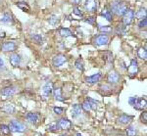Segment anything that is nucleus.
<instances>
[{"mask_svg":"<svg viewBox=\"0 0 147 136\" xmlns=\"http://www.w3.org/2000/svg\"><path fill=\"white\" fill-rule=\"evenodd\" d=\"M111 12L115 13L117 16H124L125 12L129 10V7L125 2L120 1V0H116L111 3Z\"/></svg>","mask_w":147,"mask_h":136,"instance_id":"nucleus-1","label":"nucleus"},{"mask_svg":"<svg viewBox=\"0 0 147 136\" xmlns=\"http://www.w3.org/2000/svg\"><path fill=\"white\" fill-rule=\"evenodd\" d=\"M8 126H9V128H10V131H12V132L23 133L27 130V126L24 125L23 123L19 121L18 120H12L10 121V125Z\"/></svg>","mask_w":147,"mask_h":136,"instance_id":"nucleus-2","label":"nucleus"},{"mask_svg":"<svg viewBox=\"0 0 147 136\" xmlns=\"http://www.w3.org/2000/svg\"><path fill=\"white\" fill-rule=\"evenodd\" d=\"M18 91H19V88L17 86L11 85V86L2 88V89L0 90V95H1L3 98H9V97H12L13 95H15Z\"/></svg>","mask_w":147,"mask_h":136,"instance_id":"nucleus-3","label":"nucleus"},{"mask_svg":"<svg viewBox=\"0 0 147 136\" xmlns=\"http://www.w3.org/2000/svg\"><path fill=\"white\" fill-rule=\"evenodd\" d=\"M52 92H53V84H52V82H46L41 88V97L43 99H47L52 94Z\"/></svg>","mask_w":147,"mask_h":136,"instance_id":"nucleus-4","label":"nucleus"},{"mask_svg":"<svg viewBox=\"0 0 147 136\" xmlns=\"http://www.w3.org/2000/svg\"><path fill=\"white\" fill-rule=\"evenodd\" d=\"M85 11L89 13H94L98 9V0H86L84 3Z\"/></svg>","mask_w":147,"mask_h":136,"instance_id":"nucleus-5","label":"nucleus"},{"mask_svg":"<svg viewBox=\"0 0 147 136\" xmlns=\"http://www.w3.org/2000/svg\"><path fill=\"white\" fill-rule=\"evenodd\" d=\"M134 19V11L132 9H129V10L125 12V15L123 16V23H124L125 27H127V26L131 25Z\"/></svg>","mask_w":147,"mask_h":136,"instance_id":"nucleus-6","label":"nucleus"},{"mask_svg":"<svg viewBox=\"0 0 147 136\" xmlns=\"http://www.w3.org/2000/svg\"><path fill=\"white\" fill-rule=\"evenodd\" d=\"M67 61H68V58L65 56V55H64V54H58V55H56V56L54 57L53 61H52V62H53V66L54 67L59 68V67L63 66Z\"/></svg>","mask_w":147,"mask_h":136,"instance_id":"nucleus-7","label":"nucleus"},{"mask_svg":"<svg viewBox=\"0 0 147 136\" xmlns=\"http://www.w3.org/2000/svg\"><path fill=\"white\" fill-rule=\"evenodd\" d=\"M17 49V43L14 41H7L1 44V50L3 52H14Z\"/></svg>","mask_w":147,"mask_h":136,"instance_id":"nucleus-8","label":"nucleus"},{"mask_svg":"<svg viewBox=\"0 0 147 136\" xmlns=\"http://www.w3.org/2000/svg\"><path fill=\"white\" fill-rule=\"evenodd\" d=\"M127 71H129V75L130 77L136 75V73H138V63H137L136 59H131L130 65L129 66V69H127Z\"/></svg>","mask_w":147,"mask_h":136,"instance_id":"nucleus-9","label":"nucleus"},{"mask_svg":"<svg viewBox=\"0 0 147 136\" xmlns=\"http://www.w3.org/2000/svg\"><path fill=\"white\" fill-rule=\"evenodd\" d=\"M57 125H58L59 129L68 130L72 127V123H71V121H69L68 118H61L60 120H58V121H57Z\"/></svg>","mask_w":147,"mask_h":136,"instance_id":"nucleus-10","label":"nucleus"},{"mask_svg":"<svg viewBox=\"0 0 147 136\" xmlns=\"http://www.w3.org/2000/svg\"><path fill=\"white\" fill-rule=\"evenodd\" d=\"M109 42V37L106 34H99L94 38V43L96 46H103L107 45Z\"/></svg>","mask_w":147,"mask_h":136,"instance_id":"nucleus-11","label":"nucleus"},{"mask_svg":"<svg viewBox=\"0 0 147 136\" xmlns=\"http://www.w3.org/2000/svg\"><path fill=\"white\" fill-rule=\"evenodd\" d=\"M120 79H121V75L115 71H110L107 75V81L109 83H111V84H116V83L120 81Z\"/></svg>","mask_w":147,"mask_h":136,"instance_id":"nucleus-12","label":"nucleus"},{"mask_svg":"<svg viewBox=\"0 0 147 136\" xmlns=\"http://www.w3.org/2000/svg\"><path fill=\"white\" fill-rule=\"evenodd\" d=\"M26 118H27L28 123L36 125L40 121V114L38 113H28L26 114Z\"/></svg>","mask_w":147,"mask_h":136,"instance_id":"nucleus-13","label":"nucleus"},{"mask_svg":"<svg viewBox=\"0 0 147 136\" xmlns=\"http://www.w3.org/2000/svg\"><path fill=\"white\" fill-rule=\"evenodd\" d=\"M9 60H10V64L13 67H19L21 65V62H22V58H21V56L17 53H13L10 55V57H9Z\"/></svg>","mask_w":147,"mask_h":136,"instance_id":"nucleus-14","label":"nucleus"},{"mask_svg":"<svg viewBox=\"0 0 147 136\" xmlns=\"http://www.w3.org/2000/svg\"><path fill=\"white\" fill-rule=\"evenodd\" d=\"M0 111L3 112V113H5V114H12L16 112V107L14 106L13 104L8 103V104H5V105H2V106L0 107Z\"/></svg>","mask_w":147,"mask_h":136,"instance_id":"nucleus-15","label":"nucleus"},{"mask_svg":"<svg viewBox=\"0 0 147 136\" xmlns=\"http://www.w3.org/2000/svg\"><path fill=\"white\" fill-rule=\"evenodd\" d=\"M102 78V73H97L95 75H90V76H87L85 78V81L88 84H94V83H97L100 81V79Z\"/></svg>","mask_w":147,"mask_h":136,"instance_id":"nucleus-16","label":"nucleus"},{"mask_svg":"<svg viewBox=\"0 0 147 136\" xmlns=\"http://www.w3.org/2000/svg\"><path fill=\"white\" fill-rule=\"evenodd\" d=\"M132 120H134V116L123 114H121L119 118H118V123H119L120 125H129V123H131Z\"/></svg>","mask_w":147,"mask_h":136,"instance_id":"nucleus-17","label":"nucleus"},{"mask_svg":"<svg viewBox=\"0 0 147 136\" xmlns=\"http://www.w3.org/2000/svg\"><path fill=\"white\" fill-rule=\"evenodd\" d=\"M13 23H14L13 17L9 13L3 14V16L0 19V24H2V25H12Z\"/></svg>","mask_w":147,"mask_h":136,"instance_id":"nucleus-18","label":"nucleus"},{"mask_svg":"<svg viewBox=\"0 0 147 136\" xmlns=\"http://www.w3.org/2000/svg\"><path fill=\"white\" fill-rule=\"evenodd\" d=\"M82 106L79 104H75L73 105V108H72V116L74 118H77L79 116H82Z\"/></svg>","mask_w":147,"mask_h":136,"instance_id":"nucleus-19","label":"nucleus"},{"mask_svg":"<svg viewBox=\"0 0 147 136\" xmlns=\"http://www.w3.org/2000/svg\"><path fill=\"white\" fill-rule=\"evenodd\" d=\"M101 16H103L104 18L106 19V20L109 21V22H112V20H113L112 12H111V10L108 8V7H105V8H104L103 10H102V12H101Z\"/></svg>","mask_w":147,"mask_h":136,"instance_id":"nucleus-20","label":"nucleus"},{"mask_svg":"<svg viewBox=\"0 0 147 136\" xmlns=\"http://www.w3.org/2000/svg\"><path fill=\"white\" fill-rule=\"evenodd\" d=\"M52 93L54 94V97L57 101H65V97H64L61 88H55V89H53Z\"/></svg>","mask_w":147,"mask_h":136,"instance_id":"nucleus-21","label":"nucleus"},{"mask_svg":"<svg viewBox=\"0 0 147 136\" xmlns=\"http://www.w3.org/2000/svg\"><path fill=\"white\" fill-rule=\"evenodd\" d=\"M146 99L145 98H140V99H137V102L136 104L134 105V108L136 110H143V109H146Z\"/></svg>","mask_w":147,"mask_h":136,"instance_id":"nucleus-22","label":"nucleus"},{"mask_svg":"<svg viewBox=\"0 0 147 136\" xmlns=\"http://www.w3.org/2000/svg\"><path fill=\"white\" fill-rule=\"evenodd\" d=\"M137 56H138L140 59H142V60H146L147 52H146L145 47H139L138 50H137Z\"/></svg>","mask_w":147,"mask_h":136,"instance_id":"nucleus-23","label":"nucleus"},{"mask_svg":"<svg viewBox=\"0 0 147 136\" xmlns=\"http://www.w3.org/2000/svg\"><path fill=\"white\" fill-rule=\"evenodd\" d=\"M127 136H136L137 135V128L134 125H129L127 128Z\"/></svg>","mask_w":147,"mask_h":136,"instance_id":"nucleus-24","label":"nucleus"},{"mask_svg":"<svg viewBox=\"0 0 147 136\" xmlns=\"http://www.w3.org/2000/svg\"><path fill=\"white\" fill-rule=\"evenodd\" d=\"M92 107H93V105H92L87 99L84 100V101L82 102V109L84 110V111H85V112H89L92 109Z\"/></svg>","mask_w":147,"mask_h":136,"instance_id":"nucleus-25","label":"nucleus"},{"mask_svg":"<svg viewBox=\"0 0 147 136\" xmlns=\"http://www.w3.org/2000/svg\"><path fill=\"white\" fill-rule=\"evenodd\" d=\"M16 5L18 6V8H20L21 10H23V11L28 12L30 10V7L27 3V2H17V4H16Z\"/></svg>","mask_w":147,"mask_h":136,"instance_id":"nucleus-26","label":"nucleus"},{"mask_svg":"<svg viewBox=\"0 0 147 136\" xmlns=\"http://www.w3.org/2000/svg\"><path fill=\"white\" fill-rule=\"evenodd\" d=\"M134 16H136L139 20H141V19H143V18H146V9L141 7L136 13H134Z\"/></svg>","mask_w":147,"mask_h":136,"instance_id":"nucleus-27","label":"nucleus"},{"mask_svg":"<svg viewBox=\"0 0 147 136\" xmlns=\"http://www.w3.org/2000/svg\"><path fill=\"white\" fill-rule=\"evenodd\" d=\"M59 33L62 37H69V36H72L73 35V32H71L69 28H61L59 30Z\"/></svg>","mask_w":147,"mask_h":136,"instance_id":"nucleus-28","label":"nucleus"},{"mask_svg":"<svg viewBox=\"0 0 147 136\" xmlns=\"http://www.w3.org/2000/svg\"><path fill=\"white\" fill-rule=\"evenodd\" d=\"M75 66L79 71H84V61H82V59H78L75 63Z\"/></svg>","mask_w":147,"mask_h":136,"instance_id":"nucleus-29","label":"nucleus"},{"mask_svg":"<svg viewBox=\"0 0 147 136\" xmlns=\"http://www.w3.org/2000/svg\"><path fill=\"white\" fill-rule=\"evenodd\" d=\"M0 131H1V133L4 135H9L11 132L9 126L6 125H0Z\"/></svg>","mask_w":147,"mask_h":136,"instance_id":"nucleus-30","label":"nucleus"},{"mask_svg":"<svg viewBox=\"0 0 147 136\" xmlns=\"http://www.w3.org/2000/svg\"><path fill=\"white\" fill-rule=\"evenodd\" d=\"M125 30H127V28H125V25H119L117 28H116V33L119 34V35L120 34H125Z\"/></svg>","mask_w":147,"mask_h":136,"instance_id":"nucleus-31","label":"nucleus"},{"mask_svg":"<svg viewBox=\"0 0 147 136\" xmlns=\"http://www.w3.org/2000/svg\"><path fill=\"white\" fill-rule=\"evenodd\" d=\"M48 22H49V24H50V25L55 26V25H57V24H58V22H59V18H58V17H57L56 15H52V16L49 17Z\"/></svg>","mask_w":147,"mask_h":136,"instance_id":"nucleus-32","label":"nucleus"},{"mask_svg":"<svg viewBox=\"0 0 147 136\" xmlns=\"http://www.w3.org/2000/svg\"><path fill=\"white\" fill-rule=\"evenodd\" d=\"M99 30L102 32H112V28L110 26H98Z\"/></svg>","mask_w":147,"mask_h":136,"instance_id":"nucleus-33","label":"nucleus"},{"mask_svg":"<svg viewBox=\"0 0 147 136\" xmlns=\"http://www.w3.org/2000/svg\"><path fill=\"white\" fill-rule=\"evenodd\" d=\"M47 129H48L49 131H51V132H55V131H57L59 129L58 125H57V123H51V125H48V127H47Z\"/></svg>","mask_w":147,"mask_h":136,"instance_id":"nucleus-34","label":"nucleus"},{"mask_svg":"<svg viewBox=\"0 0 147 136\" xmlns=\"http://www.w3.org/2000/svg\"><path fill=\"white\" fill-rule=\"evenodd\" d=\"M73 13L75 14V15H77L78 17H80V18H82V17H84V14H82V10H80L79 7H75V8L73 9Z\"/></svg>","mask_w":147,"mask_h":136,"instance_id":"nucleus-35","label":"nucleus"},{"mask_svg":"<svg viewBox=\"0 0 147 136\" xmlns=\"http://www.w3.org/2000/svg\"><path fill=\"white\" fill-rule=\"evenodd\" d=\"M32 38L34 40L35 42H37V43H41L42 40H43V38H42V36L40 34H32Z\"/></svg>","mask_w":147,"mask_h":136,"instance_id":"nucleus-36","label":"nucleus"},{"mask_svg":"<svg viewBox=\"0 0 147 136\" xmlns=\"http://www.w3.org/2000/svg\"><path fill=\"white\" fill-rule=\"evenodd\" d=\"M53 111L56 114H62L64 113V111H65V109L62 108V107H54Z\"/></svg>","mask_w":147,"mask_h":136,"instance_id":"nucleus-37","label":"nucleus"},{"mask_svg":"<svg viewBox=\"0 0 147 136\" xmlns=\"http://www.w3.org/2000/svg\"><path fill=\"white\" fill-rule=\"evenodd\" d=\"M146 26H147V20H146V18L141 19V20L139 21V23H138V28H146Z\"/></svg>","mask_w":147,"mask_h":136,"instance_id":"nucleus-38","label":"nucleus"},{"mask_svg":"<svg viewBox=\"0 0 147 136\" xmlns=\"http://www.w3.org/2000/svg\"><path fill=\"white\" fill-rule=\"evenodd\" d=\"M85 23L89 24V25H94L95 24V17H88L84 20Z\"/></svg>","mask_w":147,"mask_h":136,"instance_id":"nucleus-39","label":"nucleus"},{"mask_svg":"<svg viewBox=\"0 0 147 136\" xmlns=\"http://www.w3.org/2000/svg\"><path fill=\"white\" fill-rule=\"evenodd\" d=\"M137 97H129V105H131L132 107L134 106V105L136 104V102H137Z\"/></svg>","mask_w":147,"mask_h":136,"instance_id":"nucleus-40","label":"nucleus"},{"mask_svg":"<svg viewBox=\"0 0 147 136\" xmlns=\"http://www.w3.org/2000/svg\"><path fill=\"white\" fill-rule=\"evenodd\" d=\"M140 120L143 123H147V113L146 112H143L140 116Z\"/></svg>","mask_w":147,"mask_h":136,"instance_id":"nucleus-41","label":"nucleus"},{"mask_svg":"<svg viewBox=\"0 0 147 136\" xmlns=\"http://www.w3.org/2000/svg\"><path fill=\"white\" fill-rule=\"evenodd\" d=\"M6 37V32L4 30H0V39L2 38H5Z\"/></svg>","mask_w":147,"mask_h":136,"instance_id":"nucleus-42","label":"nucleus"},{"mask_svg":"<svg viewBox=\"0 0 147 136\" xmlns=\"http://www.w3.org/2000/svg\"><path fill=\"white\" fill-rule=\"evenodd\" d=\"M80 2H82V0H72V3L75 4V5H79Z\"/></svg>","mask_w":147,"mask_h":136,"instance_id":"nucleus-43","label":"nucleus"},{"mask_svg":"<svg viewBox=\"0 0 147 136\" xmlns=\"http://www.w3.org/2000/svg\"><path fill=\"white\" fill-rule=\"evenodd\" d=\"M3 67H4V61L2 60L1 58H0V69L3 68Z\"/></svg>","mask_w":147,"mask_h":136,"instance_id":"nucleus-44","label":"nucleus"},{"mask_svg":"<svg viewBox=\"0 0 147 136\" xmlns=\"http://www.w3.org/2000/svg\"><path fill=\"white\" fill-rule=\"evenodd\" d=\"M76 136H82V134H80V133H76Z\"/></svg>","mask_w":147,"mask_h":136,"instance_id":"nucleus-45","label":"nucleus"}]
</instances>
